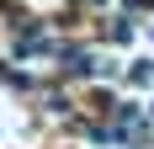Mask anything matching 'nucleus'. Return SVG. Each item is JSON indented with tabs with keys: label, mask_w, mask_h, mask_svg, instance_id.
<instances>
[{
	"label": "nucleus",
	"mask_w": 154,
	"mask_h": 149,
	"mask_svg": "<svg viewBox=\"0 0 154 149\" xmlns=\"http://www.w3.org/2000/svg\"><path fill=\"white\" fill-rule=\"evenodd\" d=\"M133 80H138V85H149V80H154V64L138 59V64H133Z\"/></svg>",
	"instance_id": "nucleus-1"
}]
</instances>
